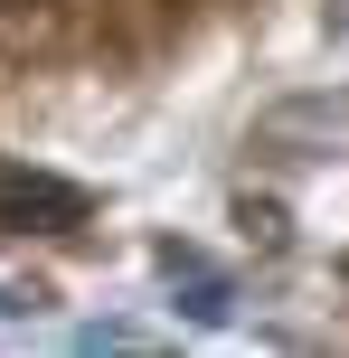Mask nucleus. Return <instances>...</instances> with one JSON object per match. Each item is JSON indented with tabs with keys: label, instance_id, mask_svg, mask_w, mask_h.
<instances>
[{
	"label": "nucleus",
	"instance_id": "nucleus-1",
	"mask_svg": "<svg viewBox=\"0 0 349 358\" xmlns=\"http://www.w3.org/2000/svg\"><path fill=\"white\" fill-rule=\"evenodd\" d=\"M0 208H48V217H85V198L76 189H57V179H19V170H0Z\"/></svg>",
	"mask_w": 349,
	"mask_h": 358
}]
</instances>
